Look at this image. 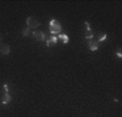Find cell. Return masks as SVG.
<instances>
[{"mask_svg": "<svg viewBox=\"0 0 122 117\" xmlns=\"http://www.w3.org/2000/svg\"><path fill=\"white\" fill-rule=\"evenodd\" d=\"M49 29H50L51 34H61V30H62V25L60 24V22L56 21V20H51L50 24H49Z\"/></svg>", "mask_w": 122, "mask_h": 117, "instance_id": "1", "label": "cell"}, {"mask_svg": "<svg viewBox=\"0 0 122 117\" xmlns=\"http://www.w3.org/2000/svg\"><path fill=\"white\" fill-rule=\"evenodd\" d=\"M26 24H27V27H29L30 29L31 28H38L40 26V22L34 16H29V17L26 18Z\"/></svg>", "mask_w": 122, "mask_h": 117, "instance_id": "2", "label": "cell"}, {"mask_svg": "<svg viewBox=\"0 0 122 117\" xmlns=\"http://www.w3.org/2000/svg\"><path fill=\"white\" fill-rule=\"evenodd\" d=\"M31 36H32V38H35L36 40H38V41H44L46 39V34L42 32H39V30H34Z\"/></svg>", "mask_w": 122, "mask_h": 117, "instance_id": "3", "label": "cell"}, {"mask_svg": "<svg viewBox=\"0 0 122 117\" xmlns=\"http://www.w3.org/2000/svg\"><path fill=\"white\" fill-rule=\"evenodd\" d=\"M84 25H85V38L88 40H91L94 35H93V32L90 28V24H89V22H84Z\"/></svg>", "mask_w": 122, "mask_h": 117, "instance_id": "4", "label": "cell"}, {"mask_svg": "<svg viewBox=\"0 0 122 117\" xmlns=\"http://www.w3.org/2000/svg\"><path fill=\"white\" fill-rule=\"evenodd\" d=\"M57 37H55V36H51V37H49L48 39H46V46L48 47H53V46H55L56 45V42H57Z\"/></svg>", "mask_w": 122, "mask_h": 117, "instance_id": "5", "label": "cell"}, {"mask_svg": "<svg viewBox=\"0 0 122 117\" xmlns=\"http://www.w3.org/2000/svg\"><path fill=\"white\" fill-rule=\"evenodd\" d=\"M98 41H96V40H89V48H90L91 51H96L98 50Z\"/></svg>", "mask_w": 122, "mask_h": 117, "instance_id": "6", "label": "cell"}, {"mask_svg": "<svg viewBox=\"0 0 122 117\" xmlns=\"http://www.w3.org/2000/svg\"><path fill=\"white\" fill-rule=\"evenodd\" d=\"M11 96H10L9 93H5L2 95V98H1V104H9L10 102H11Z\"/></svg>", "mask_w": 122, "mask_h": 117, "instance_id": "7", "label": "cell"}, {"mask_svg": "<svg viewBox=\"0 0 122 117\" xmlns=\"http://www.w3.org/2000/svg\"><path fill=\"white\" fill-rule=\"evenodd\" d=\"M0 52L2 53V54L7 55L11 52V48H10V46H8V45H3V46L1 47V49H0Z\"/></svg>", "mask_w": 122, "mask_h": 117, "instance_id": "8", "label": "cell"}, {"mask_svg": "<svg viewBox=\"0 0 122 117\" xmlns=\"http://www.w3.org/2000/svg\"><path fill=\"white\" fill-rule=\"evenodd\" d=\"M57 39H61V40H62V42H63V44H65V45L69 42V37L67 36L66 34H60V35H58V38Z\"/></svg>", "mask_w": 122, "mask_h": 117, "instance_id": "9", "label": "cell"}, {"mask_svg": "<svg viewBox=\"0 0 122 117\" xmlns=\"http://www.w3.org/2000/svg\"><path fill=\"white\" fill-rule=\"evenodd\" d=\"M29 35H30V28L29 27H25L23 29V36L27 37V36H29Z\"/></svg>", "mask_w": 122, "mask_h": 117, "instance_id": "10", "label": "cell"}, {"mask_svg": "<svg viewBox=\"0 0 122 117\" xmlns=\"http://www.w3.org/2000/svg\"><path fill=\"white\" fill-rule=\"evenodd\" d=\"M106 39H107V35H106V34H104V35H102V36L99 37L97 41H98V42H102V41H105Z\"/></svg>", "mask_w": 122, "mask_h": 117, "instance_id": "11", "label": "cell"}, {"mask_svg": "<svg viewBox=\"0 0 122 117\" xmlns=\"http://www.w3.org/2000/svg\"><path fill=\"white\" fill-rule=\"evenodd\" d=\"M3 89H5V93H8V91H9V87H8L7 84L3 86Z\"/></svg>", "mask_w": 122, "mask_h": 117, "instance_id": "12", "label": "cell"}, {"mask_svg": "<svg viewBox=\"0 0 122 117\" xmlns=\"http://www.w3.org/2000/svg\"><path fill=\"white\" fill-rule=\"evenodd\" d=\"M117 56L119 57V59H121V57H122V53H121V51H120V50L117 52Z\"/></svg>", "mask_w": 122, "mask_h": 117, "instance_id": "13", "label": "cell"}, {"mask_svg": "<svg viewBox=\"0 0 122 117\" xmlns=\"http://www.w3.org/2000/svg\"><path fill=\"white\" fill-rule=\"evenodd\" d=\"M0 41H1V37H0Z\"/></svg>", "mask_w": 122, "mask_h": 117, "instance_id": "14", "label": "cell"}]
</instances>
